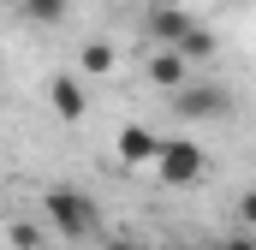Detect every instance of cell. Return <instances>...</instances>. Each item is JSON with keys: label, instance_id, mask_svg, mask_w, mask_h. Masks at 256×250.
<instances>
[{"label": "cell", "instance_id": "obj_2", "mask_svg": "<svg viewBox=\"0 0 256 250\" xmlns=\"http://www.w3.org/2000/svg\"><path fill=\"white\" fill-rule=\"evenodd\" d=\"M149 167L161 173V185L185 190V185H196L208 173V155H202V143H191V137H161V149H155Z\"/></svg>", "mask_w": 256, "mask_h": 250}, {"label": "cell", "instance_id": "obj_4", "mask_svg": "<svg viewBox=\"0 0 256 250\" xmlns=\"http://www.w3.org/2000/svg\"><path fill=\"white\" fill-rule=\"evenodd\" d=\"M120 167H149L155 161V149H161V131H149V125H120Z\"/></svg>", "mask_w": 256, "mask_h": 250}, {"label": "cell", "instance_id": "obj_8", "mask_svg": "<svg viewBox=\"0 0 256 250\" xmlns=\"http://www.w3.org/2000/svg\"><path fill=\"white\" fill-rule=\"evenodd\" d=\"M173 48H179V54L196 66V60H214V54H220V36H214V30H202V24H191V30H185Z\"/></svg>", "mask_w": 256, "mask_h": 250}, {"label": "cell", "instance_id": "obj_12", "mask_svg": "<svg viewBox=\"0 0 256 250\" xmlns=\"http://www.w3.org/2000/svg\"><path fill=\"white\" fill-rule=\"evenodd\" d=\"M220 250H256V238H250V232H232V238H226Z\"/></svg>", "mask_w": 256, "mask_h": 250}, {"label": "cell", "instance_id": "obj_6", "mask_svg": "<svg viewBox=\"0 0 256 250\" xmlns=\"http://www.w3.org/2000/svg\"><path fill=\"white\" fill-rule=\"evenodd\" d=\"M185 78H191V60H185L179 48L155 42V54H149V84H161V90H179Z\"/></svg>", "mask_w": 256, "mask_h": 250}, {"label": "cell", "instance_id": "obj_11", "mask_svg": "<svg viewBox=\"0 0 256 250\" xmlns=\"http://www.w3.org/2000/svg\"><path fill=\"white\" fill-rule=\"evenodd\" d=\"M6 244L12 250H42V226H36V220H12V226H6Z\"/></svg>", "mask_w": 256, "mask_h": 250}, {"label": "cell", "instance_id": "obj_5", "mask_svg": "<svg viewBox=\"0 0 256 250\" xmlns=\"http://www.w3.org/2000/svg\"><path fill=\"white\" fill-rule=\"evenodd\" d=\"M48 108H54L66 125H78V120H84V108H90V96H84V84H78L72 72H60V78L48 84Z\"/></svg>", "mask_w": 256, "mask_h": 250}, {"label": "cell", "instance_id": "obj_13", "mask_svg": "<svg viewBox=\"0 0 256 250\" xmlns=\"http://www.w3.org/2000/svg\"><path fill=\"white\" fill-rule=\"evenodd\" d=\"M108 250H143L137 238H108Z\"/></svg>", "mask_w": 256, "mask_h": 250}, {"label": "cell", "instance_id": "obj_14", "mask_svg": "<svg viewBox=\"0 0 256 250\" xmlns=\"http://www.w3.org/2000/svg\"><path fill=\"white\" fill-rule=\"evenodd\" d=\"M167 250H191V244H167Z\"/></svg>", "mask_w": 256, "mask_h": 250}, {"label": "cell", "instance_id": "obj_10", "mask_svg": "<svg viewBox=\"0 0 256 250\" xmlns=\"http://www.w3.org/2000/svg\"><path fill=\"white\" fill-rule=\"evenodd\" d=\"M18 12H24V18H36V24H66L72 0H18Z\"/></svg>", "mask_w": 256, "mask_h": 250}, {"label": "cell", "instance_id": "obj_3", "mask_svg": "<svg viewBox=\"0 0 256 250\" xmlns=\"http://www.w3.org/2000/svg\"><path fill=\"white\" fill-rule=\"evenodd\" d=\"M173 114L179 120H226L232 114V90L220 78H185L173 90Z\"/></svg>", "mask_w": 256, "mask_h": 250}, {"label": "cell", "instance_id": "obj_7", "mask_svg": "<svg viewBox=\"0 0 256 250\" xmlns=\"http://www.w3.org/2000/svg\"><path fill=\"white\" fill-rule=\"evenodd\" d=\"M191 24H196V18H191V12H179L173 0H155V6H149V36H155V42H167V48H173Z\"/></svg>", "mask_w": 256, "mask_h": 250}, {"label": "cell", "instance_id": "obj_1", "mask_svg": "<svg viewBox=\"0 0 256 250\" xmlns=\"http://www.w3.org/2000/svg\"><path fill=\"white\" fill-rule=\"evenodd\" d=\"M42 214H48V226L66 232V238H90L96 220H102L96 196H84V190H72V185H54V190H48V196H42Z\"/></svg>", "mask_w": 256, "mask_h": 250}, {"label": "cell", "instance_id": "obj_9", "mask_svg": "<svg viewBox=\"0 0 256 250\" xmlns=\"http://www.w3.org/2000/svg\"><path fill=\"white\" fill-rule=\"evenodd\" d=\"M78 66H84V78H108V72L120 66V48H114V42H84Z\"/></svg>", "mask_w": 256, "mask_h": 250}]
</instances>
